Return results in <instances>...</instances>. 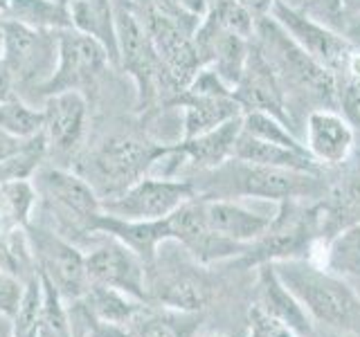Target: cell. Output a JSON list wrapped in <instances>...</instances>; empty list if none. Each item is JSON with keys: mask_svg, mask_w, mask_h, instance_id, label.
<instances>
[{"mask_svg": "<svg viewBox=\"0 0 360 337\" xmlns=\"http://www.w3.org/2000/svg\"><path fill=\"white\" fill-rule=\"evenodd\" d=\"M207 176V189H200V198H268L277 202H292L300 198H315L322 194L320 173L290 171V168H275L250 164L230 157L217 168L202 171Z\"/></svg>", "mask_w": 360, "mask_h": 337, "instance_id": "1", "label": "cell"}, {"mask_svg": "<svg viewBox=\"0 0 360 337\" xmlns=\"http://www.w3.org/2000/svg\"><path fill=\"white\" fill-rule=\"evenodd\" d=\"M273 265L281 284L297 297L311 317L338 331L360 335V299L342 279L324 272L300 256L273 261Z\"/></svg>", "mask_w": 360, "mask_h": 337, "instance_id": "2", "label": "cell"}, {"mask_svg": "<svg viewBox=\"0 0 360 337\" xmlns=\"http://www.w3.org/2000/svg\"><path fill=\"white\" fill-rule=\"evenodd\" d=\"M255 37H259L255 45L273 67L284 93L292 88L302 97L320 101L324 106L338 104L335 74L304 52L273 16L257 18Z\"/></svg>", "mask_w": 360, "mask_h": 337, "instance_id": "3", "label": "cell"}, {"mask_svg": "<svg viewBox=\"0 0 360 337\" xmlns=\"http://www.w3.org/2000/svg\"><path fill=\"white\" fill-rule=\"evenodd\" d=\"M169 149L172 144L142 140L135 135H110L90 151L86 157L88 164L77 173L88 180L101 200L115 198L140 178L149 176Z\"/></svg>", "mask_w": 360, "mask_h": 337, "instance_id": "4", "label": "cell"}, {"mask_svg": "<svg viewBox=\"0 0 360 337\" xmlns=\"http://www.w3.org/2000/svg\"><path fill=\"white\" fill-rule=\"evenodd\" d=\"M32 185L63 230L93 234V225L101 213V198L86 178L77 171L50 166L39 168L32 178Z\"/></svg>", "mask_w": 360, "mask_h": 337, "instance_id": "5", "label": "cell"}, {"mask_svg": "<svg viewBox=\"0 0 360 337\" xmlns=\"http://www.w3.org/2000/svg\"><path fill=\"white\" fill-rule=\"evenodd\" d=\"M14 74L16 86L41 90L54 74L59 59V32L37 29L16 20L3 18V56Z\"/></svg>", "mask_w": 360, "mask_h": 337, "instance_id": "6", "label": "cell"}, {"mask_svg": "<svg viewBox=\"0 0 360 337\" xmlns=\"http://www.w3.org/2000/svg\"><path fill=\"white\" fill-rule=\"evenodd\" d=\"M27 234L34 247V256H37L39 275L54 286L65 306H72L86 295L90 286L86 254L63 234H56L52 230L27 225Z\"/></svg>", "mask_w": 360, "mask_h": 337, "instance_id": "7", "label": "cell"}, {"mask_svg": "<svg viewBox=\"0 0 360 337\" xmlns=\"http://www.w3.org/2000/svg\"><path fill=\"white\" fill-rule=\"evenodd\" d=\"M196 198L191 180L144 176L115 198L101 200V211L124 220H160Z\"/></svg>", "mask_w": 360, "mask_h": 337, "instance_id": "8", "label": "cell"}, {"mask_svg": "<svg viewBox=\"0 0 360 337\" xmlns=\"http://www.w3.org/2000/svg\"><path fill=\"white\" fill-rule=\"evenodd\" d=\"M110 56L104 45L97 43L88 34L68 27L59 32V59H56L54 74L39 93L45 99L48 95L63 93V90H84L97 81V77L106 72Z\"/></svg>", "mask_w": 360, "mask_h": 337, "instance_id": "9", "label": "cell"}, {"mask_svg": "<svg viewBox=\"0 0 360 337\" xmlns=\"http://www.w3.org/2000/svg\"><path fill=\"white\" fill-rule=\"evenodd\" d=\"M270 14L279 22L288 37L295 41L300 48L313 56L320 65L326 70L338 72V70H349L352 63V45L342 37V34L333 32L329 25L315 20L313 16L304 14L300 9H292L281 0H275L270 7Z\"/></svg>", "mask_w": 360, "mask_h": 337, "instance_id": "10", "label": "cell"}, {"mask_svg": "<svg viewBox=\"0 0 360 337\" xmlns=\"http://www.w3.org/2000/svg\"><path fill=\"white\" fill-rule=\"evenodd\" d=\"M172 241L180 243L198 263H212L236 254H245L248 245L234 243L225 236L217 234L202 211V198H191L180 205L174 213L167 216Z\"/></svg>", "mask_w": 360, "mask_h": 337, "instance_id": "11", "label": "cell"}, {"mask_svg": "<svg viewBox=\"0 0 360 337\" xmlns=\"http://www.w3.org/2000/svg\"><path fill=\"white\" fill-rule=\"evenodd\" d=\"M86 270L93 284L117 288L140 301H149L144 261L131 247L112 236H106L104 243H99L86 254Z\"/></svg>", "mask_w": 360, "mask_h": 337, "instance_id": "12", "label": "cell"}, {"mask_svg": "<svg viewBox=\"0 0 360 337\" xmlns=\"http://www.w3.org/2000/svg\"><path fill=\"white\" fill-rule=\"evenodd\" d=\"M43 135L48 151L72 153L84 140L88 121V99L82 90H63L43 99Z\"/></svg>", "mask_w": 360, "mask_h": 337, "instance_id": "13", "label": "cell"}, {"mask_svg": "<svg viewBox=\"0 0 360 337\" xmlns=\"http://www.w3.org/2000/svg\"><path fill=\"white\" fill-rule=\"evenodd\" d=\"M232 95L239 101L243 112L262 110L279 117L284 124H290V115L284 101V90H281L273 67L268 65L266 56L259 52L255 43L250 45V54H248L243 74L239 79V84L234 86Z\"/></svg>", "mask_w": 360, "mask_h": 337, "instance_id": "14", "label": "cell"}, {"mask_svg": "<svg viewBox=\"0 0 360 337\" xmlns=\"http://www.w3.org/2000/svg\"><path fill=\"white\" fill-rule=\"evenodd\" d=\"M307 149L320 164H342L354 146V128L331 108L311 110L307 121Z\"/></svg>", "mask_w": 360, "mask_h": 337, "instance_id": "15", "label": "cell"}, {"mask_svg": "<svg viewBox=\"0 0 360 337\" xmlns=\"http://www.w3.org/2000/svg\"><path fill=\"white\" fill-rule=\"evenodd\" d=\"M257 306L264 308L268 315H273L292 333L300 337H311L313 335V322L307 308L297 301V297L281 284L277 270L273 263H262L259 270V281H257Z\"/></svg>", "mask_w": 360, "mask_h": 337, "instance_id": "16", "label": "cell"}, {"mask_svg": "<svg viewBox=\"0 0 360 337\" xmlns=\"http://www.w3.org/2000/svg\"><path fill=\"white\" fill-rule=\"evenodd\" d=\"M93 234H106L112 239L122 241L127 247L138 254L146 270L155 263L158 256V245L172 241V234H169V223L167 218L160 220H124L108 216V213L101 211L95 225H93Z\"/></svg>", "mask_w": 360, "mask_h": 337, "instance_id": "17", "label": "cell"}, {"mask_svg": "<svg viewBox=\"0 0 360 337\" xmlns=\"http://www.w3.org/2000/svg\"><path fill=\"white\" fill-rule=\"evenodd\" d=\"M202 211L214 232L241 245L257 241L273 223V216L255 213L230 198H202Z\"/></svg>", "mask_w": 360, "mask_h": 337, "instance_id": "18", "label": "cell"}, {"mask_svg": "<svg viewBox=\"0 0 360 337\" xmlns=\"http://www.w3.org/2000/svg\"><path fill=\"white\" fill-rule=\"evenodd\" d=\"M149 301H155L158 306L185 310V312H200L212 299V286L200 272H189V270H176L153 284H146Z\"/></svg>", "mask_w": 360, "mask_h": 337, "instance_id": "19", "label": "cell"}, {"mask_svg": "<svg viewBox=\"0 0 360 337\" xmlns=\"http://www.w3.org/2000/svg\"><path fill=\"white\" fill-rule=\"evenodd\" d=\"M239 133H241V115L207 133L196 135V138L180 140L178 144H174V153L180 157V162L185 160L194 168H198V171H210V168H217L225 160H230Z\"/></svg>", "mask_w": 360, "mask_h": 337, "instance_id": "20", "label": "cell"}, {"mask_svg": "<svg viewBox=\"0 0 360 337\" xmlns=\"http://www.w3.org/2000/svg\"><path fill=\"white\" fill-rule=\"evenodd\" d=\"M232 157L250 164L262 166H275V168H290V171H307V173H320V162H315V157L309 151H297L281 146L275 142H268L262 138L245 133L241 128L239 138L234 142Z\"/></svg>", "mask_w": 360, "mask_h": 337, "instance_id": "21", "label": "cell"}, {"mask_svg": "<svg viewBox=\"0 0 360 337\" xmlns=\"http://www.w3.org/2000/svg\"><path fill=\"white\" fill-rule=\"evenodd\" d=\"M68 11H70L72 27L104 45V50L110 56V63L120 65L115 3L112 0H70Z\"/></svg>", "mask_w": 360, "mask_h": 337, "instance_id": "22", "label": "cell"}, {"mask_svg": "<svg viewBox=\"0 0 360 337\" xmlns=\"http://www.w3.org/2000/svg\"><path fill=\"white\" fill-rule=\"evenodd\" d=\"M202 324L200 312H185L144 303L127 326L133 337H196Z\"/></svg>", "mask_w": 360, "mask_h": 337, "instance_id": "23", "label": "cell"}, {"mask_svg": "<svg viewBox=\"0 0 360 337\" xmlns=\"http://www.w3.org/2000/svg\"><path fill=\"white\" fill-rule=\"evenodd\" d=\"M144 303H149V301H140L117 288L93 284V281H90L86 295L77 303H72V306H79L88 317H93L97 322L129 326Z\"/></svg>", "mask_w": 360, "mask_h": 337, "instance_id": "24", "label": "cell"}, {"mask_svg": "<svg viewBox=\"0 0 360 337\" xmlns=\"http://www.w3.org/2000/svg\"><path fill=\"white\" fill-rule=\"evenodd\" d=\"M0 18L52 32L72 27L70 11H68V5H63L61 0H7Z\"/></svg>", "mask_w": 360, "mask_h": 337, "instance_id": "25", "label": "cell"}, {"mask_svg": "<svg viewBox=\"0 0 360 337\" xmlns=\"http://www.w3.org/2000/svg\"><path fill=\"white\" fill-rule=\"evenodd\" d=\"M0 270L16 277L22 284H30V281L39 277V265L27 227L0 234Z\"/></svg>", "mask_w": 360, "mask_h": 337, "instance_id": "26", "label": "cell"}, {"mask_svg": "<svg viewBox=\"0 0 360 337\" xmlns=\"http://www.w3.org/2000/svg\"><path fill=\"white\" fill-rule=\"evenodd\" d=\"M37 189L32 180L0 183V234L27 227L32 209L37 205Z\"/></svg>", "mask_w": 360, "mask_h": 337, "instance_id": "27", "label": "cell"}, {"mask_svg": "<svg viewBox=\"0 0 360 337\" xmlns=\"http://www.w3.org/2000/svg\"><path fill=\"white\" fill-rule=\"evenodd\" d=\"M48 155V140L43 131L30 138L16 153L0 162V183H14V180H32L41 168V162Z\"/></svg>", "mask_w": 360, "mask_h": 337, "instance_id": "28", "label": "cell"}, {"mask_svg": "<svg viewBox=\"0 0 360 337\" xmlns=\"http://www.w3.org/2000/svg\"><path fill=\"white\" fill-rule=\"evenodd\" d=\"M0 131L14 138H34L43 131V110L25 104L20 97H14L0 104Z\"/></svg>", "mask_w": 360, "mask_h": 337, "instance_id": "29", "label": "cell"}, {"mask_svg": "<svg viewBox=\"0 0 360 337\" xmlns=\"http://www.w3.org/2000/svg\"><path fill=\"white\" fill-rule=\"evenodd\" d=\"M41 322H43V337H72L70 312H68L65 301L48 279L41 277Z\"/></svg>", "mask_w": 360, "mask_h": 337, "instance_id": "30", "label": "cell"}, {"mask_svg": "<svg viewBox=\"0 0 360 337\" xmlns=\"http://www.w3.org/2000/svg\"><path fill=\"white\" fill-rule=\"evenodd\" d=\"M41 275L30 281L25 297L14 317V337H43V322H41Z\"/></svg>", "mask_w": 360, "mask_h": 337, "instance_id": "31", "label": "cell"}, {"mask_svg": "<svg viewBox=\"0 0 360 337\" xmlns=\"http://www.w3.org/2000/svg\"><path fill=\"white\" fill-rule=\"evenodd\" d=\"M331 267L338 272L360 275V225L345 232L331 247Z\"/></svg>", "mask_w": 360, "mask_h": 337, "instance_id": "32", "label": "cell"}, {"mask_svg": "<svg viewBox=\"0 0 360 337\" xmlns=\"http://www.w3.org/2000/svg\"><path fill=\"white\" fill-rule=\"evenodd\" d=\"M248 324H250V337H300L292 333L288 326H284L273 315H268L264 308L252 303L250 312H248Z\"/></svg>", "mask_w": 360, "mask_h": 337, "instance_id": "33", "label": "cell"}, {"mask_svg": "<svg viewBox=\"0 0 360 337\" xmlns=\"http://www.w3.org/2000/svg\"><path fill=\"white\" fill-rule=\"evenodd\" d=\"M27 284H22L16 277H11L0 270V312H5L7 317L14 319L16 312L25 297Z\"/></svg>", "mask_w": 360, "mask_h": 337, "instance_id": "34", "label": "cell"}, {"mask_svg": "<svg viewBox=\"0 0 360 337\" xmlns=\"http://www.w3.org/2000/svg\"><path fill=\"white\" fill-rule=\"evenodd\" d=\"M338 104L342 106L347 121L360 128V74L349 79L345 90H338Z\"/></svg>", "mask_w": 360, "mask_h": 337, "instance_id": "35", "label": "cell"}, {"mask_svg": "<svg viewBox=\"0 0 360 337\" xmlns=\"http://www.w3.org/2000/svg\"><path fill=\"white\" fill-rule=\"evenodd\" d=\"M340 7H342V0H311L307 7V14L331 27L333 18H342Z\"/></svg>", "mask_w": 360, "mask_h": 337, "instance_id": "36", "label": "cell"}, {"mask_svg": "<svg viewBox=\"0 0 360 337\" xmlns=\"http://www.w3.org/2000/svg\"><path fill=\"white\" fill-rule=\"evenodd\" d=\"M79 308V306H77ZM82 310V308H79ZM82 319L86 324V333L88 337H133L131 331L127 326H115V324H104V322H97L93 317H88V315L82 310Z\"/></svg>", "mask_w": 360, "mask_h": 337, "instance_id": "37", "label": "cell"}, {"mask_svg": "<svg viewBox=\"0 0 360 337\" xmlns=\"http://www.w3.org/2000/svg\"><path fill=\"white\" fill-rule=\"evenodd\" d=\"M18 97V86H16V79L14 74L9 72V67L5 65V61L0 59V104L5 101Z\"/></svg>", "mask_w": 360, "mask_h": 337, "instance_id": "38", "label": "cell"}, {"mask_svg": "<svg viewBox=\"0 0 360 337\" xmlns=\"http://www.w3.org/2000/svg\"><path fill=\"white\" fill-rule=\"evenodd\" d=\"M27 140H30V138H27ZM27 140L14 138V135H9V133H5V131H0V162L7 160V157H9L11 153H16Z\"/></svg>", "mask_w": 360, "mask_h": 337, "instance_id": "39", "label": "cell"}, {"mask_svg": "<svg viewBox=\"0 0 360 337\" xmlns=\"http://www.w3.org/2000/svg\"><path fill=\"white\" fill-rule=\"evenodd\" d=\"M236 3L243 5L245 9H250L257 18H262L270 14V7H273L275 0H236Z\"/></svg>", "mask_w": 360, "mask_h": 337, "instance_id": "40", "label": "cell"}, {"mask_svg": "<svg viewBox=\"0 0 360 337\" xmlns=\"http://www.w3.org/2000/svg\"><path fill=\"white\" fill-rule=\"evenodd\" d=\"M342 25L347 20H352L356 16H360V0H342Z\"/></svg>", "mask_w": 360, "mask_h": 337, "instance_id": "41", "label": "cell"}, {"mask_svg": "<svg viewBox=\"0 0 360 337\" xmlns=\"http://www.w3.org/2000/svg\"><path fill=\"white\" fill-rule=\"evenodd\" d=\"M0 337H14V319L0 312Z\"/></svg>", "mask_w": 360, "mask_h": 337, "instance_id": "42", "label": "cell"}, {"mask_svg": "<svg viewBox=\"0 0 360 337\" xmlns=\"http://www.w3.org/2000/svg\"><path fill=\"white\" fill-rule=\"evenodd\" d=\"M345 34L347 37H352V39H358L360 41V16L352 18V20H347L345 25H342Z\"/></svg>", "mask_w": 360, "mask_h": 337, "instance_id": "43", "label": "cell"}, {"mask_svg": "<svg viewBox=\"0 0 360 337\" xmlns=\"http://www.w3.org/2000/svg\"><path fill=\"white\" fill-rule=\"evenodd\" d=\"M281 3H286V5H288V7H292V9L307 11V7H309L311 0H281Z\"/></svg>", "mask_w": 360, "mask_h": 337, "instance_id": "44", "label": "cell"}, {"mask_svg": "<svg viewBox=\"0 0 360 337\" xmlns=\"http://www.w3.org/2000/svg\"><path fill=\"white\" fill-rule=\"evenodd\" d=\"M0 56H3V18H0Z\"/></svg>", "mask_w": 360, "mask_h": 337, "instance_id": "45", "label": "cell"}, {"mask_svg": "<svg viewBox=\"0 0 360 337\" xmlns=\"http://www.w3.org/2000/svg\"><path fill=\"white\" fill-rule=\"evenodd\" d=\"M210 337H223V335H210Z\"/></svg>", "mask_w": 360, "mask_h": 337, "instance_id": "46", "label": "cell"}]
</instances>
